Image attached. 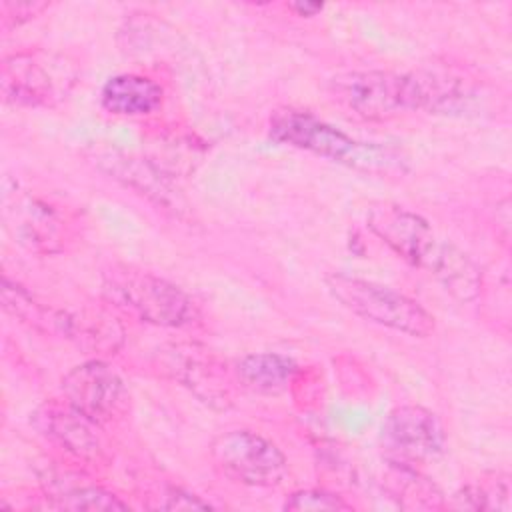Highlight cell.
<instances>
[{"label":"cell","mask_w":512,"mask_h":512,"mask_svg":"<svg viewBox=\"0 0 512 512\" xmlns=\"http://www.w3.org/2000/svg\"><path fill=\"white\" fill-rule=\"evenodd\" d=\"M272 140L288 144L356 172L392 176L406 172V158L392 146L362 142L304 110L282 108L270 116Z\"/></svg>","instance_id":"cell-1"},{"label":"cell","mask_w":512,"mask_h":512,"mask_svg":"<svg viewBox=\"0 0 512 512\" xmlns=\"http://www.w3.org/2000/svg\"><path fill=\"white\" fill-rule=\"evenodd\" d=\"M102 294L114 306L154 326L184 328L198 320V308L182 288L128 264H114L102 274Z\"/></svg>","instance_id":"cell-2"},{"label":"cell","mask_w":512,"mask_h":512,"mask_svg":"<svg viewBox=\"0 0 512 512\" xmlns=\"http://www.w3.org/2000/svg\"><path fill=\"white\" fill-rule=\"evenodd\" d=\"M78 82V64L46 48L18 50L2 58L0 88L6 102L52 108L68 98Z\"/></svg>","instance_id":"cell-3"},{"label":"cell","mask_w":512,"mask_h":512,"mask_svg":"<svg viewBox=\"0 0 512 512\" xmlns=\"http://www.w3.org/2000/svg\"><path fill=\"white\" fill-rule=\"evenodd\" d=\"M324 284L346 310L378 326L414 338H426L436 328L434 316L426 308L388 286L340 272H330Z\"/></svg>","instance_id":"cell-4"},{"label":"cell","mask_w":512,"mask_h":512,"mask_svg":"<svg viewBox=\"0 0 512 512\" xmlns=\"http://www.w3.org/2000/svg\"><path fill=\"white\" fill-rule=\"evenodd\" d=\"M330 98L348 114L384 122L418 110L412 74L390 70H354L338 74L328 84Z\"/></svg>","instance_id":"cell-5"},{"label":"cell","mask_w":512,"mask_h":512,"mask_svg":"<svg viewBox=\"0 0 512 512\" xmlns=\"http://www.w3.org/2000/svg\"><path fill=\"white\" fill-rule=\"evenodd\" d=\"M208 456L222 476L244 486L272 488L288 472V460L282 450L248 428H232L214 436Z\"/></svg>","instance_id":"cell-6"},{"label":"cell","mask_w":512,"mask_h":512,"mask_svg":"<svg viewBox=\"0 0 512 512\" xmlns=\"http://www.w3.org/2000/svg\"><path fill=\"white\" fill-rule=\"evenodd\" d=\"M380 440L390 464L416 468L442 454L446 434L432 410L418 404H404L388 412Z\"/></svg>","instance_id":"cell-7"},{"label":"cell","mask_w":512,"mask_h":512,"mask_svg":"<svg viewBox=\"0 0 512 512\" xmlns=\"http://www.w3.org/2000/svg\"><path fill=\"white\" fill-rule=\"evenodd\" d=\"M64 400L100 428L120 422L130 406L124 380L102 360L74 366L62 378Z\"/></svg>","instance_id":"cell-8"},{"label":"cell","mask_w":512,"mask_h":512,"mask_svg":"<svg viewBox=\"0 0 512 512\" xmlns=\"http://www.w3.org/2000/svg\"><path fill=\"white\" fill-rule=\"evenodd\" d=\"M4 218L14 238L38 254L62 252L72 238L68 212L30 192H8L4 198Z\"/></svg>","instance_id":"cell-9"},{"label":"cell","mask_w":512,"mask_h":512,"mask_svg":"<svg viewBox=\"0 0 512 512\" xmlns=\"http://www.w3.org/2000/svg\"><path fill=\"white\" fill-rule=\"evenodd\" d=\"M32 426L58 448L86 464L108 460L100 426L66 400H46L32 414Z\"/></svg>","instance_id":"cell-10"},{"label":"cell","mask_w":512,"mask_h":512,"mask_svg":"<svg viewBox=\"0 0 512 512\" xmlns=\"http://www.w3.org/2000/svg\"><path fill=\"white\" fill-rule=\"evenodd\" d=\"M368 228L378 236L394 254L412 266L426 268L438 238L430 224L416 212L398 204H376L366 216Z\"/></svg>","instance_id":"cell-11"},{"label":"cell","mask_w":512,"mask_h":512,"mask_svg":"<svg viewBox=\"0 0 512 512\" xmlns=\"http://www.w3.org/2000/svg\"><path fill=\"white\" fill-rule=\"evenodd\" d=\"M96 164L100 170L110 174V178L156 202V206H162V210H170L178 216L182 214L184 198L150 162L116 148H108L96 154Z\"/></svg>","instance_id":"cell-12"},{"label":"cell","mask_w":512,"mask_h":512,"mask_svg":"<svg viewBox=\"0 0 512 512\" xmlns=\"http://www.w3.org/2000/svg\"><path fill=\"white\" fill-rule=\"evenodd\" d=\"M54 334H60L76 342L80 348L88 352L102 354H114L124 340V330L116 322V318L98 308L56 310Z\"/></svg>","instance_id":"cell-13"},{"label":"cell","mask_w":512,"mask_h":512,"mask_svg":"<svg viewBox=\"0 0 512 512\" xmlns=\"http://www.w3.org/2000/svg\"><path fill=\"white\" fill-rule=\"evenodd\" d=\"M416 90L418 110L430 114H456L468 110L476 96L472 80L454 70L422 68L410 72Z\"/></svg>","instance_id":"cell-14"},{"label":"cell","mask_w":512,"mask_h":512,"mask_svg":"<svg viewBox=\"0 0 512 512\" xmlns=\"http://www.w3.org/2000/svg\"><path fill=\"white\" fill-rule=\"evenodd\" d=\"M164 90L142 74H116L100 90V104L114 116H148L162 106Z\"/></svg>","instance_id":"cell-15"},{"label":"cell","mask_w":512,"mask_h":512,"mask_svg":"<svg viewBox=\"0 0 512 512\" xmlns=\"http://www.w3.org/2000/svg\"><path fill=\"white\" fill-rule=\"evenodd\" d=\"M426 268L458 302H472L482 290V270L452 242L438 240Z\"/></svg>","instance_id":"cell-16"},{"label":"cell","mask_w":512,"mask_h":512,"mask_svg":"<svg viewBox=\"0 0 512 512\" xmlns=\"http://www.w3.org/2000/svg\"><path fill=\"white\" fill-rule=\"evenodd\" d=\"M236 378L246 388L260 394H280L288 388L298 372L292 358L276 352L246 354L236 362Z\"/></svg>","instance_id":"cell-17"},{"label":"cell","mask_w":512,"mask_h":512,"mask_svg":"<svg viewBox=\"0 0 512 512\" xmlns=\"http://www.w3.org/2000/svg\"><path fill=\"white\" fill-rule=\"evenodd\" d=\"M2 306L8 314L18 318L20 322L30 324L36 330L54 332L56 310L38 302L24 286L10 280L8 276L2 278Z\"/></svg>","instance_id":"cell-18"},{"label":"cell","mask_w":512,"mask_h":512,"mask_svg":"<svg viewBox=\"0 0 512 512\" xmlns=\"http://www.w3.org/2000/svg\"><path fill=\"white\" fill-rule=\"evenodd\" d=\"M178 374V380L188 386L198 398L210 402V404H224L230 400L228 386L222 384V380L216 374V366L212 360H202L198 356H186L178 366L174 368Z\"/></svg>","instance_id":"cell-19"},{"label":"cell","mask_w":512,"mask_h":512,"mask_svg":"<svg viewBox=\"0 0 512 512\" xmlns=\"http://www.w3.org/2000/svg\"><path fill=\"white\" fill-rule=\"evenodd\" d=\"M390 492L404 508H438L442 506V494L438 488L422 478L416 468L392 464Z\"/></svg>","instance_id":"cell-20"},{"label":"cell","mask_w":512,"mask_h":512,"mask_svg":"<svg viewBox=\"0 0 512 512\" xmlns=\"http://www.w3.org/2000/svg\"><path fill=\"white\" fill-rule=\"evenodd\" d=\"M52 506L60 510H126L128 504L122 502L116 494L100 486H70L48 494Z\"/></svg>","instance_id":"cell-21"},{"label":"cell","mask_w":512,"mask_h":512,"mask_svg":"<svg viewBox=\"0 0 512 512\" xmlns=\"http://www.w3.org/2000/svg\"><path fill=\"white\" fill-rule=\"evenodd\" d=\"M508 478L496 476L492 482L468 484L454 494L456 508H470V510H508Z\"/></svg>","instance_id":"cell-22"},{"label":"cell","mask_w":512,"mask_h":512,"mask_svg":"<svg viewBox=\"0 0 512 512\" xmlns=\"http://www.w3.org/2000/svg\"><path fill=\"white\" fill-rule=\"evenodd\" d=\"M286 510H296V512H306V510H350L352 504H348L342 496L326 492V490H296L292 492L286 502Z\"/></svg>","instance_id":"cell-23"},{"label":"cell","mask_w":512,"mask_h":512,"mask_svg":"<svg viewBox=\"0 0 512 512\" xmlns=\"http://www.w3.org/2000/svg\"><path fill=\"white\" fill-rule=\"evenodd\" d=\"M48 6V2H2V22L4 26H18L36 18Z\"/></svg>","instance_id":"cell-24"},{"label":"cell","mask_w":512,"mask_h":512,"mask_svg":"<svg viewBox=\"0 0 512 512\" xmlns=\"http://www.w3.org/2000/svg\"><path fill=\"white\" fill-rule=\"evenodd\" d=\"M154 508H164V510H196V508H200V510H204V508H212V506H210V502L202 500L196 494H190L182 488L168 486L166 494Z\"/></svg>","instance_id":"cell-25"},{"label":"cell","mask_w":512,"mask_h":512,"mask_svg":"<svg viewBox=\"0 0 512 512\" xmlns=\"http://www.w3.org/2000/svg\"><path fill=\"white\" fill-rule=\"evenodd\" d=\"M294 10H298L300 16H314L316 12L322 10V4H308V2H300V4H292Z\"/></svg>","instance_id":"cell-26"}]
</instances>
